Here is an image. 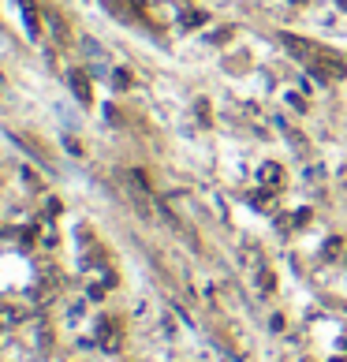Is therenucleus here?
<instances>
[{
  "instance_id": "f03ea898",
  "label": "nucleus",
  "mask_w": 347,
  "mask_h": 362,
  "mask_svg": "<svg viewBox=\"0 0 347 362\" xmlns=\"http://www.w3.org/2000/svg\"><path fill=\"white\" fill-rule=\"evenodd\" d=\"M262 180L269 183V187H276V180H280V168H276V164H265V168H262Z\"/></svg>"
},
{
  "instance_id": "f257e3e1",
  "label": "nucleus",
  "mask_w": 347,
  "mask_h": 362,
  "mask_svg": "<svg viewBox=\"0 0 347 362\" xmlns=\"http://www.w3.org/2000/svg\"><path fill=\"white\" fill-rule=\"evenodd\" d=\"M68 82H71L75 97H79L82 105H90V79H86L82 71H68Z\"/></svg>"
}]
</instances>
